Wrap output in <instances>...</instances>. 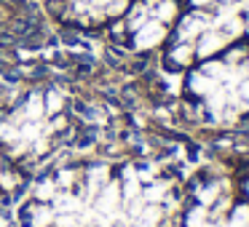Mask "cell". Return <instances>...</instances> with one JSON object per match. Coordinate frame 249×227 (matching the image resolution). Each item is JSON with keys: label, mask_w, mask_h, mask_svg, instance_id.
<instances>
[{"label": "cell", "mask_w": 249, "mask_h": 227, "mask_svg": "<svg viewBox=\"0 0 249 227\" xmlns=\"http://www.w3.org/2000/svg\"><path fill=\"white\" fill-rule=\"evenodd\" d=\"M182 198L147 163L62 168L35 187L19 227H174Z\"/></svg>", "instance_id": "1"}, {"label": "cell", "mask_w": 249, "mask_h": 227, "mask_svg": "<svg viewBox=\"0 0 249 227\" xmlns=\"http://www.w3.org/2000/svg\"><path fill=\"white\" fill-rule=\"evenodd\" d=\"M185 97L196 118L214 129L249 118V40L188 67Z\"/></svg>", "instance_id": "2"}, {"label": "cell", "mask_w": 249, "mask_h": 227, "mask_svg": "<svg viewBox=\"0 0 249 227\" xmlns=\"http://www.w3.org/2000/svg\"><path fill=\"white\" fill-rule=\"evenodd\" d=\"M244 40H249V0H188L166 43V62L188 70Z\"/></svg>", "instance_id": "3"}, {"label": "cell", "mask_w": 249, "mask_h": 227, "mask_svg": "<svg viewBox=\"0 0 249 227\" xmlns=\"http://www.w3.org/2000/svg\"><path fill=\"white\" fill-rule=\"evenodd\" d=\"M179 227H249V198L238 179L222 174L198 179L179 211Z\"/></svg>", "instance_id": "4"}, {"label": "cell", "mask_w": 249, "mask_h": 227, "mask_svg": "<svg viewBox=\"0 0 249 227\" xmlns=\"http://www.w3.org/2000/svg\"><path fill=\"white\" fill-rule=\"evenodd\" d=\"M185 6V0H134L129 11L113 24V35L131 51L161 49L182 19Z\"/></svg>", "instance_id": "5"}, {"label": "cell", "mask_w": 249, "mask_h": 227, "mask_svg": "<svg viewBox=\"0 0 249 227\" xmlns=\"http://www.w3.org/2000/svg\"><path fill=\"white\" fill-rule=\"evenodd\" d=\"M62 126V118L51 113L49 102L40 94L30 97L11 118L3 120L0 126V139L6 142L17 155H38L51 145L56 136V129Z\"/></svg>", "instance_id": "6"}, {"label": "cell", "mask_w": 249, "mask_h": 227, "mask_svg": "<svg viewBox=\"0 0 249 227\" xmlns=\"http://www.w3.org/2000/svg\"><path fill=\"white\" fill-rule=\"evenodd\" d=\"M134 0H49V8L56 19L72 27H113L131 8Z\"/></svg>", "instance_id": "7"}, {"label": "cell", "mask_w": 249, "mask_h": 227, "mask_svg": "<svg viewBox=\"0 0 249 227\" xmlns=\"http://www.w3.org/2000/svg\"><path fill=\"white\" fill-rule=\"evenodd\" d=\"M238 187H241V193L249 198V166H247V171H244V177H238Z\"/></svg>", "instance_id": "8"}, {"label": "cell", "mask_w": 249, "mask_h": 227, "mask_svg": "<svg viewBox=\"0 0 249 227\" xmlns=\"http://www.w3.org/2000/svg\"><path fill=\"white\" fill-rule=\"evenodd\" d=\"M0 227H17V225H14V222L8 219V216L3 214V211H0Z\"/></svg>", "instance_id": "9"}]
</instances>
